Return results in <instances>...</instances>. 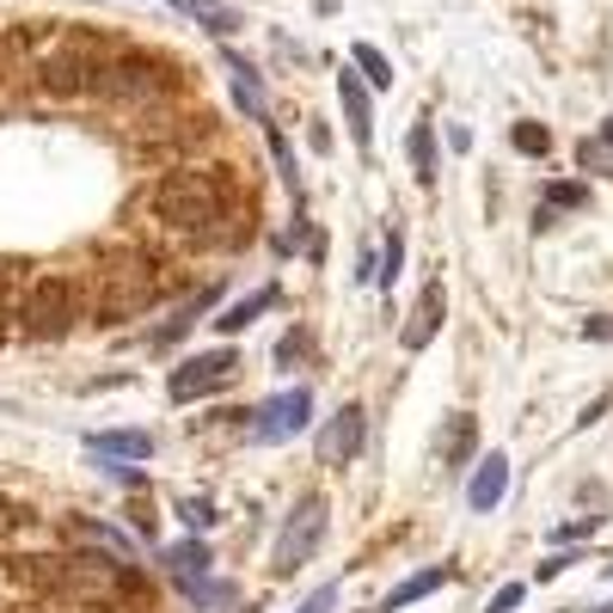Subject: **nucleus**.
I'll use <instances>...</instances> for the list:
<instances>
[{
	"instance_id": "nucleus-1",
	"label": "nucleus",
	"mask_w": 613,
	"mask_h": 613,
	"mask_svg": "<svg viewBox=\"0 0 613 613\" xmlns=\"http://www.w3.org/2000/svg\"><path fill=\"white\" fill-rule=\"evenodd\" d=\"M147 215L173 233H190V240H209L215 221L233 215V190H227L221 173H166L160 185L147 190Z\"/></svg>"
},
{
	"instance_id": "nucleus-2",
	"label": "nucleus",
	"mask_w": 613,
	"mask_h": 613,
	"mask_svg": "<svg viewBox=\"0 0 613 613\" xmlns=\"http://www.w3.org/2000/svg\"><path fill=\"white\" fill-rule=\"evenodd\" d=\"M160 294H166V277H160L154 258L147 252H111L105 264L93 270V320L123 325V320H135V313H147Z\"/></svg>"
},
{
	"instance_id": "nucleus-3",
	"label": "nucleus",
	"mask_w": 613,
	"mask_h": 613,
	"mask_svg": "<svg viewBox=\"0 0 613 613\" xmlns=\"http://www.w3.org/2000/svg\"><path fill=\"white\" fill-rule=\"evenodd\" d=\"M325 528H332V509H325V497H294V509L282 516V533L277 547H270V576H294L313 552L325 547Z\"/></svg>"
},
{
	"instance_id": "nucleus-4",
	"label": "nucleus",
	"mask_w": 613,
	"mask_h": 613,
	"mask_svg": "<svg viewBox=\"0 0 613 613\" xmlns=\"http://www.w3.org/2000/svg\"><path fill=\"white\" fill-rule=\"evenodd\" d=\"M93 93L117 98V105H147V98H166V93H173V67H166L160 55L117 50V55L105 62V74H98Z\"/></svg>"
},
{
	"instance_id": "nucleus-5",
	"label": "nucleus",
	"mask_w": 613,
	"mask_h": 613,
	"mask_svg": "<svg viewBox=\"0 0 613 613\" xmlns=\"http://www.w3.org/2000/svg\"><path fill=\"white\" fill-rule=\"evenodd\" d=\"M19 320H25L31 337H67V325L81 320V282L74 277H38L19 306Z\"/></svg>"
},
{
	"instance_id": "nucleus-6",
	"label": "nucleus",
	"mask_w": 613,
	"mask_h": 613,
	"mask_svg": "<svg viewBox=\"0 0 613 613\" xmlns=\"http://www.w3.org/2000/svg\"><path fill=\"white\" fill-rule=\"evenodd\" d=\"M233 381H240V350L221 344V350H202V356L178 362L166 393H173V405H190V399H209V393H227Z\"/></svg>"
},
{
	"instance_id": "nucleus-7",
	"label": "nucleus",
	"mask_w": 613,
	"mask_h": 613,
	"mask_svg": "<svg viewBox=\"0 0 613 613\" xmlns=\"http://www.w3.org/2000/svg\"><path fill=\"white\" fill-rule=\"evenodd\" d=\"M306 424H313V387H282V393H270V399H258L246 436L264 441V448H277V441L306 436Z\"/></svg>"
},
{
	"instance_id": "nucleus-8",
	"label": "nucleus",
	"mask_w": 613,
	"mask_h": 613,
	"mask_svg": "<svg viewBox=\"0 0 613 613\" xmlns=\"http://www.w3.org/2000/svg\"><path fill=\"white\" fill-rule=\"evenodd\" d=\"M362 448H368V412L350 399V405H337V412L320 424V436H313V454H320V467L337 472V467H350Z\"/></svg>"
},
{
	"instance_id": "nucleus-9",
	"label": "nucleus",
	"mask_w": 613,
	"mask_h": 613,
	"mask_svg": "<svg viewBox=\"0 0 613 613\" xmlns=\"http://www.w3.org/2000/svg\"><path fill=\"white\" fill-rule=\"evenodd\" d=\"M160 564H166V576H173V583L185 589L190 601H202V589L215 583V576H209V571H215V552L202 547L197 533H190V540H178V547H166Z\"/></svg>"
},
{
	"instance_id": "nucleus-10",
	"label": "nucleus",
	"mask_w": 613,
	"mask_h": 613,
	"mask_svg": "<svg viewBox=\"0 0 613 613\" xmlns=\"http://www.w3.org/2000/svg\"><path fill=\"white\" fill-rule=\"evenodd\" d=\"M441 320H448V289H441V277H429L424 294H417V306L405 313V325H399V344L405 350H429V344H436V332H441Z\"/></svg>"
},
{
	"instance_id": "nucleus-11",
	"label": "nucleus",
	"mask_w": 613,
	"mask_h": 613,
	"mask_svg": "<svg viewBox=\"0 0 613 613\" xmlns=\"http://www.w3.org/2000/svg\"><path fill=\"white\" fill-rule=\"evenodd\" d=\"M503 497H509V454L491 448V454H479L472 472H467V509L472 516H491Z\"/></svg>"
},
{
	"instance_id": "nucleus-12",
	"label": "nucleus",
	"mask_w": 613,
	"mask_h": 613,
	"mask_svg": "<svg viewBox=\"0 0 613 613\" xmlns=\"http://www.w3.org/2000/svg\"><path fill=\"white\" fill-rule=\"evenodd\" d=\"M337 105H344V123H350V135H356V147L368 154L374 147V98H368V81H356V67L337 74Z\"/></svg>"
},
{
	"instance_id": "nucleus-13",
	"label": "nucleus",
	"mask_w": 613,
	"mask_h": 613,
	"mask_svg": "<svg viewBox=\"0 0 613 613\" xmlns=\"http://www.w3.org/2000/svg\"><path fill=\"white\" fill-rule=\"evenodd\" d=\"M221 67H227V81H233V105H240L252 123H270V111H264V74H258V62H246L240 50H221Z\"/></svg>"
},
{
	"instance_id": "nucleus-14",
	"label": "nucleus",
	"mask_w": 613,
	"mask_h": 613,
	"mask_svg": "<svg viewBox=\"0 0 613 613\" xmlns=\"http://www.w3.org/2000/svg\"><path fill=\"white\" fill-rule=\"evenodd\" d=\"M160 441L147 436V429H93L86 436V454L93 460H154Z\"/></svg>"
},
{
	"instance_id": "nucleus-15",
	"label": "nucleus",
	"mask_w": 613,
	"mask_h": 613,
	"mask_svg": "<svg viewBox=\"0 0 613 613\" xmlns=\"http://www.w3.org/2000/svg\"><path fill=\"white\" fill-rule=\"evenodd\" d=\"M448 583H454V571H448V564H424V571H412L405 583H393V595L381 601V613H405L412 601L436 595V589H448Z\"/></svg>"
},
{
	"instance_id": "nucleus-16",
	"label": "nucleus",
	"mask_w": 613,
	"mask_h": 613,
	"mask_svg": "<svg viewBox=\"0 0 613 613\" xmlns=\"http://www.w3.org/2000/svg\"><path fill=\"white\" fill-rule=\"evenodd\" d=\"M215 301H221V282H209V289H197V294H190V301L178 306V313H173V320H166V325H160V332H154V337H147V344H154V350H173L178 337H185V332H190V325L202 320V313H209Z\"/></svg>"
},
{
	"instance_id": "nucleus-17",
	"label": "nucleus",
	"mask_w": 613,
	"mask_h": 613,
	"mask_svg": "<svg viewBox=\"0 0 613 613\" xmlns=\"http://www.w3.org/2000/svg\"><path fill=\"white\" fill-rule=\"evenodd\" d=\"M270 306H277V282H264L258 294H246V301H233L227 313H215V332H221V337L246 332V325H258V320H264Z\"/></svg>"
},
{
	"instance_id": "nucleus-18",
	"label": "nucleus",
	"mask_w": 613,
	"mask_h": 613,
	"mask_svg": "<svg viewBox=\"0 0 613 613\" xmlns=\"http://www.w3.org/2000/svg\"><path fill=\"white\" fill-rule=\"evenodd\" d=\"M166 7H178V13L197 19V25H202V31H215V38H233V31L246 25V19L233 13V7H221V0H166Z\"/></svg>"
},
{
	"instance_id": "nucleus-19",
	"label": "nucleus",
	"mask_w": 613,
	"mask_h": 613,
	"mask_svg": "<svg viewBox=\"0 0 613 613\" xmlns=\"http://www.w3.org/2000/svg\"><path fill=\"white\" fill-rule=\"evenodd\" d=\"M571 209H589V185L559 178V185H547V197H540V215H533V221L547 227V221H559V215H571Z\"/></svg>"
},
{
	"instance_id": "nucleus-20",
	"label": "nucleus",
	"mask_w": 613,
	"mask_h": 613,
	"mask_svg": "<svg viewBox=\"0 0 613 613\" xmlns=\"http://www.w3.org/2000/svg\"><path fill=\"white\" fill-rule=\"evenodd\" d=\"M405 142H412V173H417V185L436 190V129H429V123H412V135H405Z\"/></svg>"
},
{
	"instance_id": "nucleus-21",
	"label": "nucleus",
	"mask_w": 613,
	"mask_h": 613,
	"mask_svg": "<svg viewBox=\"0 0 613 613\" xmlns=\"http://www.w3.org/2000/svg\"><path fill=\"white\" fill-rule=\"evenodd\" d=\"M350 67H362L368 93H387V86H393V62L374 50V43H356V50H350Z\"/></svg>"
},
{
	"instance_id": "nucleus-22",
	"label": "nucleus",
	"mask_w": 613,
	"mask_h": 613,
	"mask_svg": "<svg viewBox=\"0 0 613 613\" xmlns=\"http://www.w3.org/2000/svg\"><path fill=\"white\" fill-rule=\"evenodd\" d=\"M509 147L528 154V160H547V154H552V129H547V123H533V117H521V123H509Z\"/></svg>"
},
{
	"instance_id": "nucleus-23",
	"label": "nucleus",
	"mask_w": 613,
	"mask_h": 613,
	"mask_svg": "<svg viewBox=\"0 0 613 613\" xmlns=\"http://www.w3.org/2000/svg\"><path fill=\"white\" fill-rule=\"evenodd\" d=\"M399 270H405V233L393 227V233H387V252H381V282H374V289H393V282H399Z\"/></svg>"
},
{
	"instance_id": "nucleus-24",
	"label": "nucleus",
	"mask_w": 613,
	"mask_h": 613,
	"mask_svg": "<svg viewBox=\"0 0 613 613\" xmlns=\"http://www.w3.org/2000/svg\"><path fill=\"white\" fill-rule=\"evenodd\" d=\"M467 454H472V417L460 412L454 429H448V467H467Z\"/></svg>"
},
{
	"instance_id": "nucleus-25",
	"label": "nucleus",
	"mask_w": 613,
	"mask_h": 613,
	"mask_svg": "<svg viewBox=\"0 0 613 613\" xmlns=\"http://www.w3.org/2000/svg\"><path fill=\"white\" fill-rule=\"evenodd\" d=\"M178 521H185V528H215V503L209 497H178Z\"/></svg>"
},
{
	"instance_id": "nucleus-26",
	"label": "nucleus",
	"mask_w": 613,
	"mask_h": 613,
	"mask_svg": "<svg viewBox=\"0 0 613 613\" xmlns=\"http://www.w3.org/2000/svg\"><path fill=\"white\" fill-rule=\"evenodd\" d=\"M301 356H313V337H306V332H289V337L277 344V368H294Z\"/></svg>"
},
{
	"instance_id": "nucleus-27",
	"label": "nucleus",
	"mask_w": 613,
	"mask_h": 613,
	"mask_svg": "<svg viewBox=\"0 0 613 613\" xmlns=\"http://www.w3.org/2000/svg\"><path fill=\"white\" fill-rule=\"evenodd\" d=\"M571 564H583V552H547V564L533 571V583H552V576H564Z\"/></svg>"
},
{
	"instance_id": "nucleus-28",
	"label": "nucleus",
	"mask_w": 613,
	"mask_h": 613,
	"mask_svg": "<svg viewBox=\"0 0 613 613\" xmlns=\"http://www.w3.org/2000/svg\"><path fill=\"white\" fill-rule=\"evenodd\" d=\"M601 521H607V516H583V521H564V528L552 533V540H559V547H576V540H589V533H595Z\"/></svg>"
},
{
	"instance_id": "nucleus-29",
	"label": "nucleus",
	"mask_w": 613,
	"mask_h": 613,
	"mask_svg": "<svg viewBox=\"0 0 613 613\" xmlns=\"http://www.w3.org/2000/svg\"><path fill=\"white\" fill-rule=\"evenodd\" d=\"M294 613H337V583H320Z\"/></svg>"
},
{
	"instance_id": "nucleus-30",
	"label": "nucleus",
	"mask_w": 613,
	"mask_h": 613,
	"mask_svg": "<svg viewBox=\"0 0 613 613\" xmlns=\"http://www.w3.org/2000/svg\"><path fill=\"white\" fill-rule=\"evenodd\" d=\"M521 607V583H503L491 601H485V613H516Z\"/></svg>"
},
{
	"instance_id": "nucleus-31",
	"label": "nucleus",
	"mask_w": 613,
	"mask_h": 613,
	"mask_svg": "<svg viewBox=\"0 0 613 613\" xmlns=\"http://www.w3.org/2000/svg\"><path fill=\"white\" fill-rule=\"evenodd\" d=\"M583 337L589 344H613V313L607 320H583Z\"/></svg>"
},
{
	"instance_id": "nucleus-32",
	"label": "nucleus",
	"mask_w": 613,
	"mask_h": 613,
	"mask_svg": "<svg viewBox=\"0 0 613 613\" xmlns=\"http://www.w3.org/2000/svg\"><path fill=\"white\" fill-rule=\"evenodd\" d=\"M19 521H25V516H19V503H7V497H0V540H7V533H19Z\"/></svg>"
},
{
	"instance_id": "nucleus-33",
	"label": "nucleus",
	"mask_w": 613,
	"mask_h": 613,
	"mask_svg": "<svg viewBox=\"0 0 613 613\" xmlns=\"http://www.w3.org/2000/svg\"><path fill=\"white\" fill-rule=\"evenodd\" d=\"M448 147H454V154H467V147H472V129H460V123H448Z\"/></svg>"
},
{
	"instance_id": "nucleus-34",
	"label": "nucleus",
	"mask_w": 613,
	"mask_h": 613,
	"mask_svg": "<svg viewBox=\"0 0 613 613\" xmlns=\"http://www.w3.org/2000/svg\"><path fill=\"white\" fill-rule=\"evenodd\" d=\"M571 613H613V601H595V607H571Z\"/></svg>"
},
{
	"instance_id": "nucleus-35",
	"label": "nucleus",
	"mask_w": 613,
	"mask_h": 613,
	"mask_svg": "<svg viewBox=\"0 0 613 613\" xmlns=\"http://www.w3.org/2000/svg\"><path fill=\"white\" fill-rule=\"evenodd\" d=\"M601 142H607V147H613V117H601Z\"/></svg>"
},
{
	"instance_id": "nucleus-36",
	"label": "nucleus",
	"mask_w": 613,
	"mask_h": 613,
	"mask_svg": "<svg viewBox=\"0 0 613 613\" xmlns=\"http://www.w3.org/2000/svg\"><path fill=\"white\" fill-rule=\"evenodd\" d=\"M332 7H337V0H320V13H332Z\"/></svg>"
},
{
	"instance_id": "nucleus-37",
	"label": "nucleus",
	"mask_w": 613,
	"mask_h": 613,
	"mask_svg": "<svg viewBox=\"0 0 613 613\" xmlns=\"http://www.w3.org/2000/svg\"><path fill=\"white\" fill-rule=\"evenodd\" d=\"M601 576H607V583H613V564H601Z\"/></svg>"
}]
</instances>
